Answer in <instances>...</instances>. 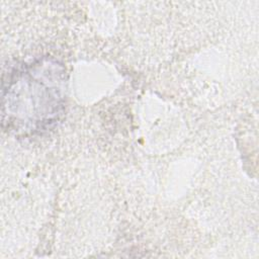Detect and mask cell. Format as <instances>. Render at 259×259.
<instances>
[{"label":"cell","mask_w":259,"mask_h":259,"mask_svg":"<svg viewBox=\"0 0 259 259\" xmlns=\"http://www.w3.org/2000/svg\"><path fill=\"white\" fill-rule=\"evenodd\" d=\"M49 65V64H48ZM44 64H30L15 69L3 85V117L5 122H24L31 125V131L39 130L58 115L62 106L63 95L60 87L59 70L50 78L54 65L47 66L41 73Z\"/></svg>","instance_id":"obj_1"}]
</instances>
